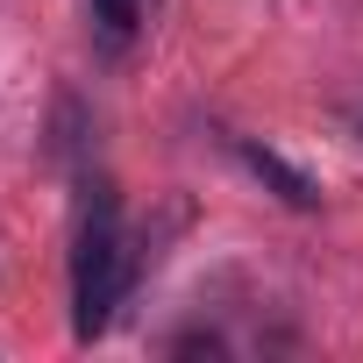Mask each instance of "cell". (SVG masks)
Wrapping results in <instances>:
<instances>
[{"mask_svg": "<svg viewBox=\"0 0 363 363\" xmlns=\"http://www.w3.org/2000/svg\"><path fill=\"white\" fill-rule=\"evenodd\" d=\"M121 299V228H114V193L100 186L79 214V250H72V320L79 335H100Z\"/></svg>", "mask_w": 363, "mask_h": 363, "instance_id": "cell-1", "label": "cell"}, {"mask_svg": "<svg viewBox=\"0 0 363 363\" xmlns=\"http://www.w3.org/2000/svg\"><path fill=\"white\" fill-rule=\"evenodd\" d=\"M242 157H250V171H257V178H271V186H278V200H285V207H313V200H320V193H313V178H299L278 150H257V143H250Z\"/></svg>", "mask_w": 363, "mask_h": 363, "instance_id": "cell-2", "label": "cell"}, {"mask_svg": "<svg viewBox=\"0 0 363 363\" xmlns=\"http://www.w3.org/2000/svg\"><path fill=\"white\" fill-rule=\"evenodd\" d=\"M93 22H100L107 36H128V29H135V0H93Z\"/></svg>", "mask_w": 363, "mask_h": 363, "instance_id": "cell-3", "label": "cell"}]
</instances>
